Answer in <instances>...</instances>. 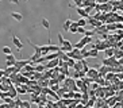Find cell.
I'll return each instance as SVG.
<instances>
[{"label":"cell","instance_id":"6da1fadb","mask_svg":"<svg viewBox=\"0 0 123 108\" xmlns=\"http://www.w3.org/2000/svg\"><path fill=\"white\" fill-rule=\"evenodd\" d=\"M88 43H92V36H83V39H80L77 43H74V47L81 50V49H84L87 46Z\"/></svg>","mask_w":123,"mask_h":108},{"label":"cell","instance_id":"7a4b0ae2","mask_svg":"<svg viewBox=\"0 0 123 108\" xmlns=\"http://www.w3.org/2000/svg\"><path fill=\"white\" fill-rule=\"evenodd\" d=\"M103 65H105V66H111V68H115L116 65H119V61L116 60V57L114 55V57H110V58H103Z\"/></svg>","mask_w":123,"mask_h":108},{"label":"cell","instance_id":"3957f363","mask_svg":"<svg viewBox=\"0 0 123 108\" xmlns=\"http://www.w3.org/2000/svg\"><path fill=\"white\" fill-rule=\"evenodd\" d=\"M68 55L70 58H73V60H76V61H81V60H84L83 55H81V50L80 49H73L72 51H68Z\"/></svg>","mask_w":123,"mask_h":108},{"label":"cell","instance_id":"277c9868","mask_svg":"<svg viewBox=\"0 0 123 108\" xmlns=\"http://www.w3.org/2000/svg\"><path fill=\"white\" fill-rule=\"evenodd\" d=\"M88 23H89V24L92 26L93 29H98V27H100V26L104 24V23H103L101 20H98V19L92 18V16H89V18H88Z\"/></svg>","mask_w":123,"mask_h":108},{"label":"cell","instance_id":"5b68a950","mask_svg":"<svg viewBox=\"0 0 123 108\" xmlns=\"http://www.w3.org/2000/svg\"><path fill=\"white\" fill-rule=\"evenodd\" d=\"M46 69H54L57 66H60V58H55V60H51V61H47L45 64Z\"/></svg>","mask_w":123,"mask_h":108},{"label":"cell","instance_id":"8992f818","mask_svg":"<svg viewBox=\"0 0 123 108\" xmlns=\"http://www.w3.org/2000/svg\"><path fill=\"white\" fill-rule=\"evenodd\" d=\"M87 77H89V78H92L95 81L98 77H100V76H99V70H96V69H93V68H89V70L87 72Z\"/></svg>","mask_w":123,"mask_h":108},{"label":"cell","instance_id":"52a82bcc","mask_svg":"<svg viewBox=\"0 0 123 108\" xmlns=\"http://www.w3.org/2000/svg\"><path fill=\"white\" fill-rule=\"evenodd\" d=\"M111 72V66H105V65H101L99 68V76L100 77H105V74H108Z\"/></svg>","mask_w":123,"mask_h":108},{"label":"cell","instance_id":"ba28073f","mask_svg":"<svg viewBox=\"0 0 123 108\" xmlns=\"http://www.w3.org/2000/svg\"><path fill=\"white\" fill-rule=\"evenodd\" d=\"M16 57H15L14 54H7V61H6V65L7 66H15V64H16Z\"/></svg>","mask_w":123,"mask_h":108},{"label":"cell","instance_id":"9c48e42d","mask_svg":"<svg viewBox=\"0 0 123 108\" xmlns=\"http://www.w3.org/2000/svg\"><path fill=\"white\" fill-rule=\"evenodd\" d=\"M30 62H31V60H20V61H16L15 68H18L19 70H22V69H25L26 65H29Z\"/></svg>","mask_w":123,"mask_h":108},{"label":"cell","instance_id":"30bf717a","mask_svg":"<svg viewBox=\"0 0 123 108\" xmlns=\"http://www.w3.org/2000/svg\"><path fill=\"white\" fill-rule=\"evenodd\" d=\"M8 95H10V97H12V99H16L18 97V89H16V86L12 84L11 86H10V89H8Z\"/></svg>","mask_w":123,"mask_h":108},{"label":"cell","instance_id":"8fae6325","mask_svg":"<svg viewBox=\"0 0 123 108\" xmlns=\"http://www.w3.org/2000/svg\"><path fill=\"white\" fill-rule=\"evenodd\" d=\"M95 95H96V97H99V99H104V97H105V89H104V86H99L98 89L95 90Z\"/></svg>","mask_w":123,"mask_h":108},{"label":"cell","instance_id":"7c38bea8","mask_svg":"<svg viewBox=\"0 0 123 108\" xmlns=\"http://www.w3.org/2000/svg\"><path fill=\"white\" fill-rule=\"evenodd\" d=\"M12 43H14L15 46H16V49H18V50H22V49H23V43H22V41L19 39V38H18L16 35L12 36Z\"/></svg>","mask_w":123,"mask_h":108},{"label":"cell","instance_id":"4fadbf2b","mask_svg":"<svg viewBox=\"0 0 123 108\" xmlns=\"http://www.w3.org/2000/svg\"><path fill=\"white\" fill-rule=\"evenodd\" d=\"M77 14H79L81 18H84V19H88V18H89V14H88V12L84 10V8H77Z\"/></svg>","mask_w":123,"mask_h":108},{"label":"cell","instance_id":"5bb4252c","mask_svg":"<svg viewBox=\"0 0 123 108\" xmlns=\"http://www.w3.org/2000/svg\"><path fill=\"white\" fill-rule=\"evenodd\" d=\"M77 30H79V24H77V22L73 20L72 26H70V29H69V31H70V34H77Z\"/></svg>","mask_w":123,"mask_h":108},{"label":"cell","instance_id":"9a60e30c","mask_svg":"<svg viewBox=\"0 0 123 108\" xmlns=\"http://www.w3.org/2000/svg\"><path fill=\"white\" fill-rule=\"evenodd\" d=\"M11 18H14L16 22H22L23 20V15L19 12H11Z\"/></svg>","mask_w":123,"mask_h":108},{"label":"cell","instance_id":"2e32d148","mask_svg":"<svg viewBox=\"0 0 123 108\" xmlns=\"http://www.w3.org/2000/svg\"><path fill=\"white\" fill-rule=\"evenodd\" d=\"M104 53H105V58L114 57V55H115V49H112V47H110V49H105Z\"/></svg>","mask_w":123,"mask_h":108},{"label":"cell","instance_id":"e0dca14e","mask_svg":"<svg viewBox=\"0 0 123 108\" xmlns=\"http://www.w3.org/2000/svg\"><path fill=\"white\" fill-rule=\"evenodd\" d=\"M60 60L64 62H68L70 60V57L68 55V53H64V51H60Z\"/></svg>","mask_w":123,"mask_h":108},{"label":"cell","instance_id":"ac0fdd59","mask_svg":"<svg viewBox=\"0 0 123 108\" xmlns=\"http://www.w3.org/2000/svg\"><path fill=\"white\" fill-rule=\"evenodd\" d=\"M70 26H72V20H70V19H66V20L64 22V26H62V29H64V31H69V29H70Z\"/></svg>","mask_w":123,"mask_h":108},{"label":"cell","instance_id":"d6986e66","mask_svg":"<svg viewBox=\"0 0 123 108\" xmlns=\"http://www.w3.org/2000/svg\"><path fill=\"white\" fill-rule=\"evenodd\" d=\"M83 68H84V65H83V62L81 61H76V65H74V70H76V72H81V70H83Z\"/></svg>","mask_w":123,"mask_h":108},{"label":"cell","instance_id":"ffe728a7","mask_svg":"<svg viewBox=\"0 0 123 108\" xmlns=\"http://www.w3.org/2000/svg\"><path fill=\"white\" fill-rule=\"evenodd\" d=\"M41 24L43 26L45 29L47 30V31H50V23H49V20H47V19H42V20H41Z\"/></svg>","mask_w":123,"mask_h":108},{"label":"cell","instance_id":"44dd1931","mask_svg":"<svg viewBox=\"0 0 123 108\" xmlns=\"http://www.w3.org/2000/svg\"><path fill=\"white\" fill-rule=\"evenodd\" d=\"M41 53H42V57H46L47 54L50 53L49 51V45L47 46H41Z\"/></svg>","mask_w":123,"mask_h":108},{"label":"cell","instance_id":"7402d4cb","mask_svg":"<svg viewBox=\"0 0 123 108\" xmlns=\"http://www.w3.org/2000/svg\"><path fill=\"white\" fill-rule=\"evenodd\" d=\"M88 53H89V57H92V58H96L99 55L98 49H91V50H88Z\"/></svg>","mask_w":123,"mask_h":108},{"label":"cell","instance_id":"603a6c76","mask_svg":"<svg viewBox=\"0 0 123 108\" xmlns=\"http://www.w3.org/2000/svg\"><path fill=\"white\" fill-rule=\"evenodd\" d=\"M29 81H30L29 77H26V76H23V74L19 76V83H20V85H22V84H27Z\"/></svg>","mask_w":123,"mask_h":108},{"label":"cell","instance_id":"cb8c5ba5","mask_svg":"<svg viewBox=\"0 0 123 108\" xmlns=\"http://www.w3.org/2000/svg\"><path fill=\"white\" fill-rule=\"evenodd\" d=\"M45 70H46V66L45 65H42V64H38L35 66V72H39V73H43Z\"/></svg>","mask_w":123,"mask_h":108},{"label":"cell","instance_id":"d4e9b609","mask_svg":"<svg viewBox=\"0 0 123 108\" xmlns=\"http://www.w3.org/2000/svg\"><path fill=\"white\" fill-rule=\"evenodd\" d=\"M15 66H7V68L4 69V70H6V76H10V74H12V73L15 72Z\"/></svg>","mask_w":123,"mask_h":108},{"label":"cell","instance_id":"484cf974","mask_svg":"<svg viewBox=\"0 0 123 108\" xmlns=\"http://www.w3.org/2000/svg\"><path fill=\"white\" fill-rule=\"evenodd\" d=\"M87 23H88V19H84V18H81L80 20H77L79 27H85V26H87Z\"/></svg>","mask_w":123,"mask_h":108},{"label":"cell","instance_id":"4316f807","mask_svg":"<svg viewBox=\"0 0 123 108\" xmlns=\"http://www.w3.org/2000/svg\"><path fill=\"white\" fill-rule=\"evenodd\" d=\"M105 101H107V104L108 105H115L116 104V97L112 96V97H110L108 100H105Z\"/></svg>","mask_w":123,"mask_h":108},{"label":"cell","instance_id":"83f0119b","mask_svg":"<svg viewBox=\"0 0 123 108\" xmlns=\"http://www.w3.org/2000/svg\"><path fill=\"white\" fill-rule=\"evenodd\" d=\"M107 30L108 31H116V23H108L107 24Z\"/></svg>","mask_w":123,"mask_h":108},{"label":"cell","instance_id":"f1b7e54d","mask_svg":"<svg viewBox=\"0 0 123 108\" xmlns=\"http://www.w3.org/2000/svg\"><path fill=\"white\" fill-rule=\"evenodd\" d=\"M81 55H83L84 60H85V58H89V53H88V50H85V49H81Z\"/></svg>","mask_w":123,"mask_h":108},{"label":"cell","instance_id":"f546056e","mask_svg":"<svg viewBox=\"0 0 123 108\" xmlns=\"http://www.w3.org/2000/svg\"><path fill=\"white\" fill-rule=\"evenodd\" d=\"M65 80H66V77H65V74H64V73H60V74H58V77H57V81H58V83L65 81Z\"/></svg>","mask_w":123,"mask_h":108},{"label":"cell","instance_id":"4dcf8cb0","mask_svg":"<svg viewBox=\"0 0 123 108\" xmlns=\"http://www.w3.org/2000/svg\"><path fill=\"white\" fill-rule=\"evenodd\" d=\"M73 3L76 4L79 8H83V3H84V0H73Z\"/></svg>","mask_w":123,"mask_h":108},{"label":"cell","instance_id":"1f68e13d","mask_svg":"<svg viewBox=\"0 0 123 108\" xmlns=\"http://www.w3.org/2000/svg\"><path fill=\"white\" fill-rule=\"evenodd\" d=\"M58 43H60V46H62V43H64V41H65V39H64V36H62V34H61V32H58Z\"/></svg>","mask_w":123,"mask_h":108},{"label":"cell","instance_id":"d6a6232c","mask_svg":"<svg viewBox=\"0 0 123 108\" xmlns=\"http://www.w3.org/2000/svg\"><path fill=\"white\" fill-rule=\"evenodd\" d=\"M68 65H69V68H74V65H76V60L70 58V60L68 61Z\"/></svg>","mask_w":123,"mask_h":108},{"label":"cell","instance_id":"836d02e7","mask_svg":"<svg viewBox=\"0 0 123 108\" xmlns=\"http://www.w3.org/2000/svg\"><path fill=\"white\" fill-rule=\"evenodd\" d=\"M73 99H76V100H81L83 99V93H80V92H74V97Z\"/></svg>","mask_w":123,"mask_h":108},{"label":"cell","instance_id":"e575fe53","mask_svg":"<svg viewBox=\"0 0 123 108\" xmlns=\"http://www.w3.org/2000/svg\"><path fill=\"white\" fill-rule=\"evenodd\" d=\"M3 53H4V54H11V53H12V51H11V47L4 46V47H3Z\"/></svg>","mask_w":123,"mask_h":108},{"label":"cell","instance_id":"d590c367","mask_svg":"<svg viewBox=\"0 0 123 108\" xmlns=\"http://www.w3.org/2000/svg\"><path fill=\"white\" fill-rule=\"evenodd\" d=\"M96 32H95V30H89V31H87L85 34H84V36H93Z\"/></svg>","mask_w":123,"mask_h":108},{"label":"cell","instance_id":"8d00e7d4","mask_svg":"<svg viewBox=\"0 0 123 108\" xmlns=\"http://www.w3.org/2000/svg\"><path fill=\"white\" fill-rule=\"evenodd\" d=\"M61 86H60V84H55V85H51L50 86V89L51 90H54V92H58V89H60Z\"/></svg>","mask_w":123,"mask_h":108},{"label":"cell","instance_id":"74e56055","mask_svg":"<svg viewBox=\"0 0 123 108\" xmlns=\"http://www.w3.org/2000/svg\"><path fill=\"white\" fill-rule=\"evenodd\" d=\"M15 103H16V107H22V104H23V101L20 100V99H19V97H16V99H15Z\"/></svg>","mask_w":123,"mask_h":108},{"label":"cell","instance_id":"f35d334b","mask_svg":"<svg viewBox=\"0 0 123 108\" xmlns=\"http://www.w3.org/2000/svg\"><path fill=\"white\" fill-rule=\"evenodd\" d=\"M87 32V30H85V27H79V30H77V34H85Z\"/></svg>","mask_w":123,"mask_h":108},{"label":"cell","instance_id":"ab89813d","mask_svg":"<svg viewBox=\"0 0 123 108\" xmlns=\"http://www.w3.org/2000/svg\"><path fill=\"white\" fill-rule=\"evenodd\" d=\"M108 0H96V3L98 4H104V3H107Z\"/></svg>","mask_w":123,"mask_h":108},{"label":"cell","instance_id":"60d3db41","mask_svg":"<svg viewBox=\"0 0 123 108\" xmlns=\"http://www.w3.org/2000/svg\"><path fill=\"white\" fill-rule=\"evenodd\" d=\"M84 10H85V11H87V12H88V14H91V11H92V10H93V7H85V8H84Z\"/></svg>","mask_w":123,"mask_h":108},{"label":"cell","instance_id":"b9f144b4","mask_svg":"<svg viewBox=\"0 0 123 108\" xmlns=\"http://www.w3.org/2000/svg\"><path fill=\"white\" fill-rule=\"evenodd\" d=\"M3 76H6V70H3V69H0V78H1Z\"/></svg>","mask_w":123,"mask_h":108},{"label":"cell","instance_id":"7bdbcfd3","mask_svg":"<svg viewBox=\"0 0 123 108\" xmlns=\"http://www.w3.org/2000/svg\"><path fill=\"white\" fill-rule=\"evenodd\" d=\"M116 29L122 30V29H123V24H122V23H116Z\"/></svg>","mask_w":123,"mask_h":108},{"label":"cell","instance_id":"ee69618b","mask_svg":"<svg viewBox=\"0 0 123 108\" xmlns=\"http://www.w3.org/2000/svg\"><path fill=\"white\" fill-rule=\"evenodd\" d=\"M11 3H14V4H19V0H10Z\"/></svg>","mask_w":123,"mask_h":108},{"label":"cell","instance_id":"f6af8a7d","mask_svg":"<svg viewBox=\"0 0 123 108\" xmlns=\"http://www.w3.org/2000/svg\"><path fill=\"white\" fill-rule=\"evenodd\" d=\"M76 108H84V105L81 104V103H79V104H77V107Z\"/></svg>","mask_w":123,"mask_h":108},{"label":"cell","instance_id":"bcb514c9","mask_svg":"<svg viewBox=\"0 0 123 108\" xmlns=\"http://www.w3.org/2000/svg\"><path fill=\"white\" fill-rule=\"evenodd\" d=\"M38 108H46V105H38Z\"/></svg>","mask_w":123,"mask_h":108},{"label":"cell","instance_id":"7dc6e473","mask_svg":"<svg viewBox=\"0 0 123 108\" xmlns=\"http://www.w3.org/2000/svg\"><path fill=\"white\" fill-rule=\"evenodd\" d=\"M0 100H1V95H0Z\"/></svg>","mask_w":123,"mask_h":108}]
</instances>
